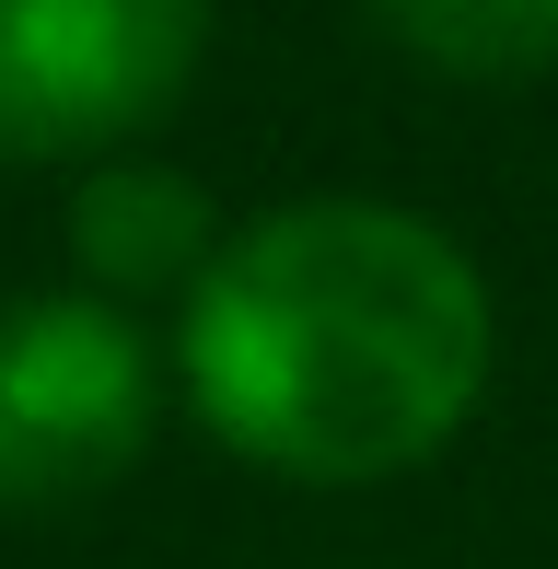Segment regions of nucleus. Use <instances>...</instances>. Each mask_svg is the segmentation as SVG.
<instances>
[{
	"mask_svg": "<svg viewBox=\"0 0 558 569\" xmlns=\"http://www.w3.org/2000/svg\"><path fill=\"white\" fill-rule=\"evenodd\" d=\"M500 360L489 268L408 198H279L175 302V383L221 453L291 488L419 477Z\"/></svg>",
	"mask_w": 558,
	"mask_h": 569,
	"instance_id": "obj_1",
	"label": "nucleus"
},
{
	"mask_svg": "<svg viewBox=\"0 0 558 569\" xmlns=\"http://www.w3.org/2000/svg\"><path fill=\"white\" fill-rule=\"evenodd\" d=\"M59 244H70V279L106 302H187L198 268L221 256V210L198 174L151 163V151H117V163H82V187H70L59 210Z\"/></svg>",
	"mask_w": 558,
	"mask_h": 569,
	"instance_id": "obj_4",
	"label": "nucleus"
},
{
	"mask_svg": "<svg viewBox=\"0 0 558 569\" xmlns=\"http://www.w3.org/2000/svg\"><path fill=\"white\" fill-rule=\"evenodd\" d=\"M163 430V360L106 291H23L0 315V500L59 511L117 488Z\"/></svg>",
	"mask_w": 558,
	"mask_h": 569,
	"instance_id": "obj_3",
	"label": "nucleus"
},
{
	"mask_svg": "<svg viewBox=\"0 0 558 569\" xmlns=\"http://www.w3.org/2000/svg\"><path fill=\"white\" fill-rule=\"evenodd\" d=\"M210 0H0V163H117L187 106Z\"/></svg>",
	"mask_w": 558,
	"mask_h": 569,
	"instance_id": "obj_2",
	"label": "nucleus"
},
{
	"mask_svg": "<svg viewBox=\"0 0 558 569\" xmlns=\"http://www.w3.org/2000/svg\"><path fill=\"white\" fill-rule=\"evenodd\" d=\"M442 82H536L558 70V0H361Z\"/></svg>",
	"mask_w": 558,
	"mask_h": 569,
	"instance_id": "obj_5",
	"label": "nucleus"
}]
</instances>
